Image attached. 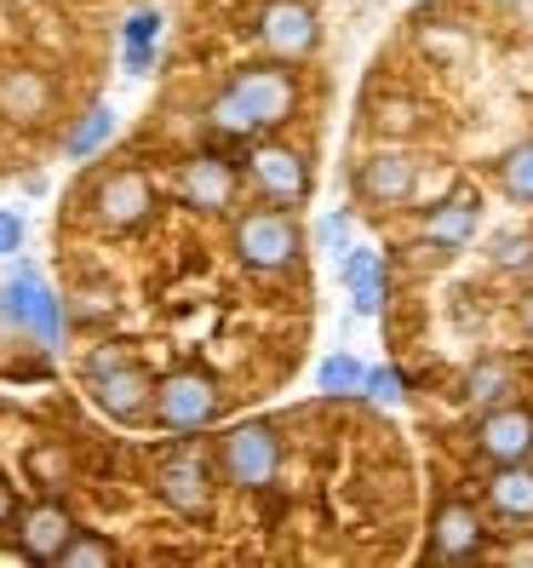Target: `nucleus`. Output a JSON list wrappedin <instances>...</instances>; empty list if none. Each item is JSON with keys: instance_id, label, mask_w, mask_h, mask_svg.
<instances>
[{"instance_id": "473e14b6", "label": "nucleus", "mask_w": 533, "mask_h": 568, "mask_svg": "<svg viewBox=\"0 0 533 568\" xmlns=\"http://www.w3.org/2000/svg\"><path fill=\"white\" fill-rule=\"evenodd\" d=\"M505 562H533V540H522V546H511V551H505Z\"/></svg>"}, {"instance_id": "b1692460", "label": "nucleus", "mask_w": 533, "mask_h": 568, "mask_svg": "<svg viewBox=\"0 0 533 568\" xmlns=\"http://www.w3.org/2000/svg\"><path fill=\"white\" fill-rule=\"evenodd\" d=\"M488 264H493V271H505V276L533 271V236H527V230H499V236L488 242Z\"/></svg>"}, {"instance_id": "aec40b11", "label": "nucleus", "mask_w": 533, "mask_h": 568, "mask_svg": "<svg viewBox=\"0 0 533 568\" xmlns=\"http://www.w3.org/2000/svg\"><path fill=\"white\" fill-rule=\"evenodd\" d=\"M52 110V81L41 70H0V115L41 121Z\"/></svg>"}, {"instance_id": "f8f14e48", "label": "nucleus", "mask_w": 533, "mask_h": 568, "mask_svg": "<svg viewBox=\"0 0 533 568\" xmlns=\"http://www.w3.org/2000/svg\"><path fill=\"white\" fill-rule=\"evenodd\" d=\"M242 190V161H229L218 150H202L178 166V202L195 213H224Z\"/></svg>"}, {"instance_id": "4be33fe9", "label": "nucleus", "mask_w": 533, "mask_h": 568, "mask_svg": "<svg viewBox=\"0 0 533 568\" xmlns=\"http://www.w3.org/2000/svg\"><path fill=\"white\" fill-rule=\"evenodd\" d=\"M499 190H505V202L533 207V139L499 155Z\"/></svg>"}, {"instance_id": "a878e982", "label": "nucleus", "mask_w": 533, "mask_h": 568, "mask_svg": "<svg viewBox=\"0 0 533 568\" xmlns=\"http://www.w3.org/2000/svg\"><path fill=\"white\" fill-rule=\"evenodd\" d=\"M316 242H321L327 253L345 258V253L356 247V219H350V213H327V219L316 224Z\"/></svg>"}, {"instance_id": "1a4fd4ad", "label": "nucleus", "mask_w": 533, "mask_h": 568, "mask_svg": "<svg viewBox=\"0 0 533 568\" xmlns=\"http://www.w3.org/2000/svg\"><path fill=\"white\" fill-rule=\"evenodd\" d=\"M155 213V184L139 173V166H115V173L98 179L92 190V224L110 230V236H126Z\"/></svg>"}, {"instance_id": "c756f323", "label": "nucleus", "mask_w": 533, "mask_h": 568, "mask_svg": "<svg viewBox=\"0 0 533 568\" xmlns=\"http://www.w3.org/2000/svg\"><path fill=\"white\" fill-rule=\"evenodd\" d=\"M150 63H155V41H126V70L132 75H144Z\"/></svg>"}, {"instance_id": "f03ea898", "label": "nucleus", "mask_w": 533, "mask_h": 568, "mask_svg": "<svg viewBox=\"0 0 533 568\" xmlns=\"http://www.w3.org/2000/svg\"><path fill=\"white\" fill-rule=\"evenodd\" d=\"M229 253H236L247 271L258 276H276V271H293L298 253H305V230H298L293 207H247L236 224H229Z\"/></svg>"}, {"instance_id": "c85d7f7f", "label": "nucleus", "mask_w": 533, "mask_h": 568, "mask_svg": "<svg viewBox=\"0 0 533 568\" xmlns=\"http://www.w3.org/2000/svg\"><path fill=\"white\" fill-rule=\"evenodd\" d=\"M155 36H161V12H132L121 29V41H155Z\"/></svg>"}, {"instance_id": "2f4dec72", "label": "nucleus", "mask_w": 533, "mask_h": 568, "mask_svg": "<svg viewBox=\"0 0 533 568\" xmlns=\"http://www.w3.org/2000/svg\"><path fill=\"white\" fill-rule=\"evenodd\" d=\"M516 327L533 339V287H522V293H516Z\"/></svg>"}, {"instance_id": "5701e85b", "label": "nucleus", "mask_w": 533, "mask_h": 568, "mask_svg": "<svg viewBox=\"0 0 533 568\" xmlns=\"http://www.w3.org/2000/svg\"><path fill=\"white\" fill-rule=\"evenodd\" d=\"M361 385H368V362L350 356V351L327 356V362L316 367V390H327V396H350V390H361Z\"/></svg>"}, {"instance_id": "bb28decb", "label": "nucleus", "mask_w": 533, "mask_h": 568, "mask_svg": "<svg viewBox=\"0 0 533 568\" xmlns=\"http://www.w3.org/2000/svg\"><path fill=\"white\" fill-rule=\"evenodd\" d=\"M373 396V403H402L408 396V379H402V367H368V385H361Z\"/></svg>"}, {"instance_id": "f257e3e1", "label": "nucleus", "mask_w": 533, "mask_h": 568, "mask_svg": "<svg viewBox=\"0 0 533 568\" xmlns=\"http://www.w3.org/2000/svg\"><path fill=\"white\" fill-rule=\"evenodd\" d=\"M298 115V75L293 63L281 58H264V63H247V70H236L207 104V121L218 139H276V132Z\"/></svg>"}, {"instance_id": "dca6fc26", "label": "nucleus", "mask_w": 533, "mask_h": 568, "mask_svg": "<svg viewBox=\"0 0 533 568\" xmlns=\"http://www.w3.org/2000/svg\"><path fill=\"white\" fill-rule=\"evenodd\" d=\"M339 276L350 287V311L356 316H379L385 311V293H390V271H385V253L379 247H350L339 258Z\"/></svg>"}, {"instance_id": "a211bd4d", "label": "nucleus", "mask_w": 533, "mask_h": 568, "mask_svg": "<svg viewBox=\"0 0 533 568\" xmlns=\"http://www.w3.org/2000/svg\"><path fill=\"white\" fill-rule=\"evenodd\" d=\"M459 396L471 408H499V403H511L516 396V362L511 356H476L471 367H464V379H459Z\"/></svg>"}, {"instance_id": "f3484780", "label": "nucleus", "mask_w": 533, "mask_h": 568, "mask_svg": "<svg viewBox=\"0 0 533 568\" xmlns=\"http://www.w3.org/2000/svg\"><path fill=\"white\" fill-rule=\"evenodd\" d=\"M476 224H482L476 190H453L448 202L424 207V242H430V247H442V253H459L464 242L476 236Z\"/></svg>"}, {"instance_id": "0eeeda50", "label": "nucleus", "mask_w": 533, "mask_h": 568, "mask_svg": "<svg viewBox=\"0 0 533 568\" xmlns=\"http://www.w3.org/2000/svg\"><path fill=\"white\" fill-rule=\"evenodd\" d=\"M242 179L258 190V202L298 207L310 195V161H305V150H293L281 139H253L242 155Z\"/></svg>"}, {"instance_id": "7c9ffc66", "label": "nucleus", "mask_w": 533, "mask_h": 568, "mask_svg": "<svg viewBox=\"0 0 533 568\" xmlns=\"http://www.w3.org/2000/svg\"><path fill=\"white\" fill-rule=\"evenodd\" d=\"M18 523V488H12V477L0 471V528H12Z\"/></svg>"}, {"instance_id": "ddd939ff", "label": "nucleus", "mask_w": 533, "mask_h": 568, "mask_svg": "<svg viewBox=\"0 0 533 568\" xmlns=\"http://www.w3.org/2000/svg\"><path fill=\"white\" fill-rule=\"evenodd\" d=\"M488 546V523L476 506H464V499H448V506H437V517H430V562H471L482 557Z\"/></svg>"}, {"instance_id": "7ed1b4c3", "label": "nucleus", "mask_w": 533, "mask_h": 568, "mask_svg": "<svg viewBox=\"0 0 533 568\" xmlns=\"http://www.w3.org/2000/svg\"><path fill=\"white\" fill-rule=\"evenodd\" d=\"M218 465L195 448V443H173L161 459H155V494L166 511H178L189 523H213L218 511Z\"/></svg>"}, {"instance_id": "393cba45", "label": "nucleus", "mask_w": 533, "mask_h": 568, "mask_svg": "<svg viewBox=\"0 0 533 568\" xmlns=\"http://www.w3.org/2000/svg\"><path fill=\"white\" fill-rule=\"evenodd\" d=\"M110 562H121V551L104 540V534H92V528H81L70 546H63V557H58V568H110Z\"/></svg>"}, {"instance_id": "6ab92c4d", "label": "nucleus", "mask_w": 533, "mask_h": 568, "mask_svg": "<svg viewBox=\"0 0 533 568\" xmlns=\"http://www.w3.org/2000/svg\"><path fill=\"white\" fill-rule=\"evenodd\" d=\"M488 511L505 523H533V459L493 465L488 477Z\"/></svg>"}, {"instance_id": "423d86ee", "label": "nucleus", "mask_w": 533, "mask_h": 568, "mask_svg": "<svg viewBox=\"0 0 533 568\" xmlns=\"http://www.w3.org/2000/svg\"><path fill=\"white\" fill-rule=\"evenodd\" d=\"M276 477H281V437L270 419L229 425L218 437V483L242 488V494H264Z\"/></svg>"}, {"instance_id": "4468645a", "label": "nucleus", "mask_w": 533, "mask_h": 568, "mask_svg": "<svg viewBox=\"0 0 533 568\" xmlns=\"http://www.w3.org/2000/svg\"><path fill=\"white\" fill-rule=\"evenodd\" d=\"M476 454L488 465H516L533 459V408L522 403H499L476 419Z\"/></svg>"}, {"instance_id": "412c9836", "label": "nucleus", "mask_w": 533, "mask_h": 568, "mask_svg": "<svg viewBox=\"0 0 533 568\" xmlns=\"http://www.w3.org/2000/svg\"><path fill=\"white\" fill-rule=\"evenodd\" d=\"M110 132H115V110H110V104H92L70 132H63V155H70V161H86L92 150L110 144Z\"/></svg>"}, {"instance_id": "9b49d317", "label": "nucleus", "mask_w": 533, "mask_h": 568, "mask_svg": "<svg viewBox=\"0 0 533 568\" xmlns=\"http://www.w3.org/2000/svg\"><path fill=\"white\" fill-rule=\"evenodd\" d=\"M258 41L281 63H305L321 47V18H316L310 0H270L264 18H258Z\"/></svg>"}, {"instance_id": "39448f33", "label": "nucleus", "mask_w": 533, "mask_h": 568, "mask_svg": "<svg viewBox=\"0 0 533 568\" xmlns=\"http://www.w3.org/2000/svg\"><path fill=\"white\" fill-rule=\"evenodd\" d=\"M86 390H92V403L104 408L110 419H121V425H144L150 408H155L150 367L121 356V351H92L86 356Z\"/></svg>"}, {"instance_id": "cd10ccee", "label": "nucleus", "mask_w": 533, "mask_h": 568, "mask_svg": "<svg viewBox=\"0 0 533 568\" xmlns=\"http://www.w3.org/2000/svg\"><path fill=\"white\" fill-rule=\"evenodd\" d=\"M18 247H23V213L0 207V258H12Z\"/></svg>"}, {"instance_id": "9d476101", "label": "nucleus", "mask_w": 533, "mask_h": 568, "mask_svg": "<svg viewBox=\"0 0 533 568\" xmlns=\"http://www.w3.org/2000/svg\"><path fill=\"white\" fill-rule=\"evenodd\" d=\"M81 534L75 511L63 506V499H35V506H23L18 511V534H12V546L23 562H35V568H58L63 546H70Z\"/></svg>"}, {"instance_id": "20e7f679", "label": "nucleus", "mask_w": 533, "mask_h": 568, "mask_svg": "<svg viewBox=\"0 0 533 568\" xmlns=\"http://www.w3.org/2000/svg\"><path fill=\"white\" fill-rule=\"evenodd\" d=\"M150 419L173 437H195L224 419V385L207 374V367H178V374L155 379V408Z\"/></svg>"}, {"instance_id": "6e6552de", "label": "nucleus", "mask_w": 533, "mask_h": 568, "mask_svg": "<svg viewBox=\"0 0 533 568\" xmlns=\"http://www.w3.org/2000/svg\"><path fill=\"white\" fill-rule=\"evenodd\" d=\"M0 316H7L18 333H29L41 351H52L63 339V305L52 298V287L41 282L35 264H18L12 282L0 287Z\"/></svg>"}, {"instance_id": "72a5a7b5", "label": "nucleus", "mask_w": 533, "mask_h": 568, "mask_svg": "<svg viewBox=\"0 0 533 568\" xmlns=\"http://www.w3.org/2000/svg\"><path fill=\"white\" fill-rule=\"evenodd\" d=\"M419 7H424V0H419Z\"/></svg>"}, {"instance_id": "2eb2a0df", "label": "nucleus", "mask_w": 533, "mask_h": 568, "mask_svg": "<svg viewBox=\"0 0 533 568\" xmlns=\"http://www.w3.org/2000/svg\"><path fill=\"white\" fill-rule=\"evenodd\" d=\"M356 190H361V202H373V207H402L419 190V161L408 150H379V155L361 161Z\"/></svg>"}]
</instances>
